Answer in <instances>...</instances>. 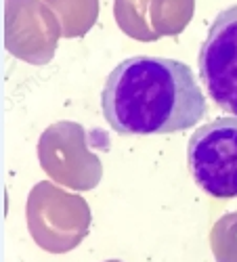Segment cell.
<instances>
[{
  "label": "cell",
  "instance_id": "6da1fadb",
  "mask_svg": "<svg viewBox=\"0 0 237 262\" xmlns=\"http://www.w3.org/2000/svg\"><path fill=\"white\" fill-rule=\"evenodd\" d=\"M101 112L122 137L175 135L206 118L208 101L187 63L139 55L120 61L110 72Z\"/></svg>",
  "mask_w": 237,
  "mask_h": 262
},
{
  "label": "cell",
  "instance_id": "7a4b0ae2",
  "mask_svg": "<svg viewBox=\"0 0 237 262\" xmlns=\"http://www.w3.org/2000/svg\"><path fill=\"white\" fill-rule=\"evenodd\" d=\"M187 166L210 198L237 200V116L217 118L193 130Z\"/></svg>",
  "mask_w": 237,
  "mask_h": 262
},
{
  "label": "cell",
  "instance_id": "3957f363",
  "mask_svg": "<svg viewBox=\"0 0 237 262\" xmlns=\"http://www.w3.org/2000/svg\"><path fill=\"white\" fill-rule=\"evenodd\" d=\"M198 70L212 103L237 116V5L214 17L198 53Z\"/></svg>",
  "mask_w": 237,
  "mask_h": 262
}]
</instances>
